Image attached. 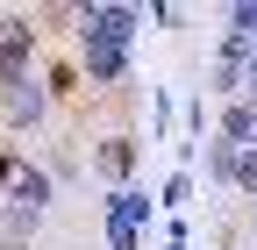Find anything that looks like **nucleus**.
I'll return each instance as SVG.
<instances>
[{
  "mask_svg": "<svg viewBox=\"0 0 257 250\" xmlns=\"http://www.w3.org/2000/svg\"><path fill=\"white\" fill-rule=\"evenodd\" d=\"M0 193H8V214H22V222H43V207H50V179H43L36 165H15Z\"/></svg>",
  "mask_w": 257,
  "mask_h": 250,
  "instance_id": "f257e3e1",
  "label": "nucleus"
},
{
  "mask_svg": "<svg viewBox=\"0 0 257 250\" xmlns=\"http://www.w3.org/2000/svg\"><path fill=\"white\" fill-rule=\"evenodd\" d=\"M136 8H79V43H128V36H136Z\"/></svg>",
  "mask_w": 257,
  "mask_h": 250,
  "instance_id": "f03ea898",
  "label": "nucleus"
},
{
  "mask_svg": "<svg viewBox=\"0 0 257 250\" xmlns=\"http://www.w3.org/2000/svg\"><path fill=\"white\" fill-rule=\"evenodd\" d=\"M29 50H36V29H29L22 15H8V22H0V86L29 79Z\"/></svg>",
  "mask_w": 257,
  "mask_h": 250,
  "instance_id": "7ed1b4c3",
  "label": "nucleus"
},
{
  "mask_svg": "<svg viewBox=\"0 0 257 250\" xmlns=\"http://www.w3.org/2000/svg\"><path fill=\"white\" fill-rule=\"evenodd\" d=\"M43 114H50V86H36V79H8V121H15V129H36Z\"/></svg>",
  "mask_w": 257,
  "mask_h": 250,
  "instance_id": "20e7f679",
  "label": "nucleus"
},
{
  "mask_svg": "<svg viewBox=\"0 0 257 250\" xmlns=\"http://www.w3.org/2000/svg\"><path fill=\"white\" fill-rule=\"evenodd\" d=\"M143 222H150V200H143V193H128V186H114V193H107V229L136 236Z\"/></svg>",
  "mask_w": 257,
  "mask_h": 250,
  "instance_id": "39448f33",
  "label": "nucleus"
},
{
  "mask_svg": "<svg viewBox=\"0 0 257 250\" xmlns=\"http://www.w3.org/2000/svg\"><path fill=\"white\" fill-rule=\"evenodd\" d=\"M221 143H229V150H257V107H250V100H229V114H221Z\"/></svg>",
  "mask_w": 257,
  "mask_h": 250,
  "instance_id": "423d86ee",
  "label": "nucleus"
},
{
  "mask_svg": "<svg viewBox=\"0 0 257 250\" xmlns=\"http://www.w3.org/2000/svg\"><path fill=\"white\" fill-rule=\"evenodd\" d=\"M79 65H86V79H121V72H128V50H114V43H79Z\"/></svg>",
  "mask_w": 257,
  "mask_h": 250,
  "instance_id": "0eeeda50",
  "label": "nucleus"
},
{
  "mask_svg": "<svg viewBox=\"0 0 257 250\" xmlns=\"http://www.w3.org/2000/svg\"><path fill=\"white\" fill-rule=\"evenodd\" d=\"M136 150H143V143H128V136H107L100 150H93V165H100L107 179H128V172H136Z\"/></svg>",
  "mask_w": 257,
  "mask_h": 250,
  "instance_id": "6e6552de",
  "label": "nucleus"
},
{
  "mask_svg": "<svg viewBox=\"0 0 257 250\" xmlns=\"http://www.w3.org/2000/svg\"><path fill=\"white\" fill-rule=\"evenodd\" d=\"M229 179H236V186H243V193L257 200V150H236V172H229Z\"/></svg>",
  "mask_w": 257,
  "mask_h": 250,
  "instance_id": "1a4fd4ad",
  "label": "nucleus"
},
{
  "mask_svg": "<svg viewBox=\"0 0 257 250\" xmlns=\"http://www.w3.org/2000/svg\"><path fill=\"white\" fill-rule=\"evenodd\" d=\"M229 36H243V43L257 36V8H250V0H243V8H236V15H229Z\"/></svg>",
  "mask_w": 257,
  "mask_h": 250,
  "instance_id": "9d476101",
  "label": "nucleus"
},
{
  "mask_svg": "<svg viewBox=\"0 0 257 250\" xmlns=\"http://www.w3.org/2000/svg\"><path fill=\"white\" fill-rule=\"evenodd\" d=\"M207 172H214V179H229V172H236V150H229V143H214V150H207Z\"/></svg>",
  "mask_w": 257,
  "mask_h": 250,
  "instance_id": "9b49d317",
  "label": "nucleus"
},
{
  "mask_svg": "<svg viewBox=\"0 0 257 250\" xmlns=\"http://www.w3.org/2000/svg\"><path fill=\"white\" fill-rule=\"evenodd\" d=\"M214 93H229V100H236V93H243V72H236V65H214Z\"/></svg>",
  "mask_w": 257,
  "mask_h": 250,
  "instance_id": "f8f14e48",
  "label": "nucleus"
},
{
  "mask_svg": "<svg viewBox=\"0 0 257 250\" xmlns=\"http://www.w3.org/2000/svg\"><path fill=\"white\" fill-rule=\"evenodd\" d=\"M243 93H250V107H257V50L243 57Z\"/></svg>",
  "mask_w": 257,
  "mask_h": 250,
  "instance_id": "ddd939ff",
  "label": "nucleus"
},
{
  "mask_svg": "<svg viewBox=\"0 0 257 250\" xmlns=\"http://www.w3.org/2000/svg\"><path fill=\"white\" fill-rule=\"evenodd\" d=\"M8 172H15V165H8V158H0V186H8Z\"/></svg>",
  "mask_w": 257,
  "mask_h": 250,
  "instance_id": "4468645a",
  "label": "nucleus"
}]
</instances>
